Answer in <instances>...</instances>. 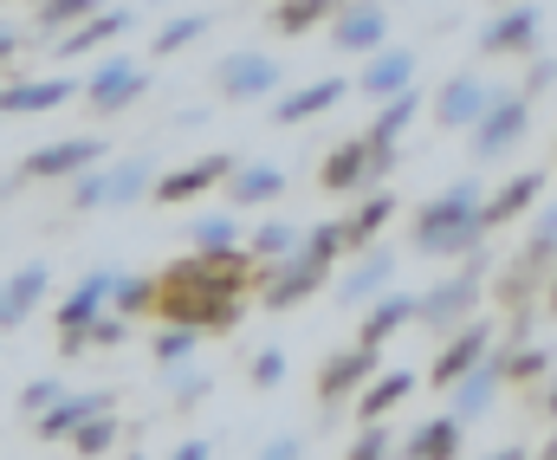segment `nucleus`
<instances>
[{
  "label": "nucleus",
  "instance_id": "1",
  "mask_svg": "<svg viewBox=\"0 0 557 460\" xmlns=\"http://www.w3.org/2000/svg\"><path fill=\"white\" fill-rule=\"evenodd\" d=\"M253 253L247 247H227V253H188L175 266L156 273V311L175 318V324H195L201 337L214 331H234L240 311H247V293H253Z\"/></svg>",
  "mask_w": 557,
  "mask_h": 460
},
{
  "label": "nucleus",
  "instance_id": "2",
  "mask_svg": "<svg viewBox=\"0 0 557 460\" xmlns=\"http://www.w3.org/2000/svg\"><path fill=\"white\" fill-rule=\"evenodd\" d=\"M486 188L473 182V175H460L454 188H441V195H428L416 208V221H409V240H416L421 260H467V253H480L486 240H493V227H486Z\"/></svg>",
  "mask_w": 557,
  "mask_h": 460
},
{
  "label": "nucleus",
  "instance_id": "3",
  "mask_svg": "<svg viewBox=\"0 0 557 460\" xmlns=\"http://www.w3.org/2000/svg\"><path fill=\"white\" fill-rule=\"evenodd\" d=\"M552 266H557V201H539V221H532L525 247H519V253H512V266L499 273V306L525 311V299H539V293H545Z\"/></svg>",
  "mask_w": 557,
  "mask_h": 460
},
{
  "label": "nucleus",
  "instance_id": "4",
  "mask_svg": "<svg viewBox=\"0 0 557 460\" xmlns=\"http://www.w3.org/2000/svg\"><path fill=\"white\" fill-rule=\"evenodd\" d=\"M480 279H486V253H467V266H460L454 279L428 286L416 299V324H428L434 337H447L454 324H467V318L480 311Z\"/></svg>",
  "mask_w": 557,
  "mask_h": 460
},
{
  "label": "nucleus",
  "instance_id": "5",
  "mask_svg": "<svg viewBox=\"0 0 557 460\" xmlns=\"http://www.w3.org/2000/svg\"><path fill=\"white\" fill-rule=\"evenodd\" d=\"M525 130H532V98L519 91V85H499L493 91V104H486V117L473 124V162H499V156H512L525 144Z\"/></svg>",
  "mask_w": 557,
  "mask_h": 460
},
{
  "label": "nucleus",
  "instance_id": "6",
  "mask_svg": "<svg viewBox=\"0 0 557 460\" xmlns=\"http://www.w3.org/2000/svg\"><path fill=\"white\" fill-rule=\"evenodd\" d=\"M91 162H104V137H91V130L59 137V144H46V150L20 156V169L0 182V201H7L20 182H72V175H78V169H91Z\"/></svg>",
  "mask_w": 557,
  "mask_h": 460
},
{
  "label": "nucleus",
  "instance_id": "7",
  "mask_svg": "<svg viewBox=\"0 0 557 460\" xmlns=\"http://www.w3.org/2000/svg\"><path fill=\"white\" fill-rule=\"evenodd\" d=\"M493 344H499V324L473 311L467 324H454V331L441 337V350H434V363H428V383H434V389L447 396V389H454V383H460L467 370H480V363L493 357Z\"/></svg>",
  "mask_w": 557,
  "mask_h": 460
},
{
  "label": "nucleus",
  "instance_id": "8",
  "mask_svg": "<svg viewBox=\"0 0 557 460\" xmlns=\"http://www.w3.org/2000/svg\"><path fill=\"white\" fill-rule=\"evenodd\" d=\"M331 273H337V260H324V253H311V247L298 240V253L278 260L273 273L260 279V306L267 311H298L318 286H331Z\"/></svg>",
  "mask_w": 557,
  "mask_h": 460
},
{
  "label": "nucleus",
  "instance_id": "9",
  "mask_svg": "<svg viewBox=\"0 0 557 460\" xmlns=\"http://www.w3.org/2000/svg\"><path fill=\"white\" fill-rule=\"evenodd\" d=\"M539 33H545L539 0H506L480 26V59H525V52H539Z\"/></svg>",
  "mask_w": 557,
  "mask_h": 460
},
{
  "label": "nucleus",
  "instance_id": "10",
  "mask_svg": "<svg viewBox=\"0 0 557 460\" xmlns=\"http://www.w3.org/2000/svg\"><path fill=\"white\" fill-rule=\"evenodd\" d=\"M376 370H383V350H376V344H363V337H357L350 350H331V357L318 363V402L337 415L344 402H357V389H363Z\"/></svg>",
  "mask_w": 557,
  "mask_h": 460
},
{
  "label": "nucleus",
  "instance_id": "11",
  "mask_svg": "<svg viewBox=\"0 0 557 460\" xmlns=\"http://www.w3.org/2000/svg\"><path fill=\"white\" fill-rule=\"evenodd\" d=\"M143 91H149V72H143L137 59H104L85 85H78V104L91 111V117H117V111H131Z\"/></svg>",
  "mask_w": 557,
  "mask_h": 460
},
{
  "label": "nucleus",
  "instance_id": "12",
  "mask_svg": "<svg viewBox=\"0 0 557 460\" xmlns=\"http://www.w3.org/2000/svg\"><path fill=\"white\" fill-rule=\"evenodd\" d=\"M278 59L273 52H227L221 65H214V91H221V104H260V98H273L278 91Z\"/></svg>",
  "mask_w": 557,
  "mask_h": 460
},
{
  "label": "nucleus",
  "instance_id": "13",
  "mask_svg": "<svg viewBox=\"0 0 557 460\" xmlns=\"http://www.w3.org/2000/svg\"><path fill=\"white\" fill-rule=\"evenodd\" d=\"M331 46H337L344 59L383 52V46H389V7H383V0H344V7L331 13Z\"/></svg>",
  "mask_w": 557,
  "mask_h": 460
},
{
  "label": "nucleus",
  "instance_id": "14",
  "mask_svg": "<svg viewBox=\"0 0 557 460\" xmlns=\"http://www.w3.org/2000/svg\"><path fill=\"white\" fill-rule=\"evenodd\" d=\"M486 104H493V85H486L480 72H454V78L428 98V111H434L441 130H473V124L486 117Z\"/></svg>",
  "mask_w": 557,
  "mask_h": 460
},
{
  "label": "nucleus",
  "instance_id": "15",
  "mask_svg": "<svg viewBox=\"0 0 557 460\" xmlns=\"http://www.w3.org/2000/svg\"><path fill=\"white\" fill-rule=\"evenodd\" d=\"M227 169H234V156H201V162L162 169L156 188H149V201H156V208H188L195 195H214V188L227 182Z\"/></svg>",
  "mask_w": 557,
  "mask_h": 460
},
{
  "label": "nucleus",
  "instance_id": "16",
  "mask_svg": "<svg viewBox=\"0 0 557 460\" xmlns=\"http://www.w3.org/2000/svg\"><path fill=\"white\" fill-rule=\"evenodd\" d=\"M318 182H324V195H363L370 182H376V156H370V137H344V144H331L324 162H318Z\"/></svg>",
  "mask_w": 557,
  "mask_h": 460
},
{
  "label": "nucleus",
  "instance_id": "17",
  "mask_svg": "<svg viewBox=\"0 0 557 460\" xmlns=\"http://www.w3.org/2000/svg\"><path fill=\"white\" fill-rule=\"evenodd\" d=\"M350 91H357V85H350L344 72H331V78H311L305 91H278V98H273V124H285V130H298V124H311V117L337 111V104H344Z\"/></svg>",
  "mask_w": 557,
  "mask_h": 460
},
{
  "label": "nucleus",
  "instance_id": "18",
  "mask_svg": "<svg viewBox=\"0 0 557 460\" xmlns=\"http://www.w3.org/2000/svg\"><path fill=\"white\" fill-rule=\"evenodd\" d=\"M389 279H396V253L370 240V247H357V253H350V266L337 273V306H370Z\"/></svg>",
  "mask_w": 557,
  "mask_h": 460
},
{
  "label": "nucleus",
  "instance_id": "19",
  "mask_svg": "<svg viewBox=\"0 0 557 460\" xmlns=\"http://www.w3.org/2000/svg\"><path fill=\"white\" fill-rule=\"evenodd\" d=\"M98 409H117V396H111V389H65L52 409L33 415V428H39V442H72L78 422H91Z\"/></svg>",
  "mask_w": 557,
  "mask_h": 460
},
{
  "label": "nucleus",
  "instance_id": "20",
  "mask_svg": "<svg viewBox=\"0 0 557 460\" xmlns=\"http://www.w3.org/2000/svg\"><path fill=\"white\" fill-rule=\"evenodd\" d=\"M409 85H416V52H409V46H383V52H370L363 72H357V98H370V104H383V98H396V91H409Z\"/></svg>",
  "mask_w": 557,
  "mask_h": 460
},
{
  "label": "nucleus",
  "instance_id": "21",
  "mask_svg": "<svg viewBox=\"0 0 557 460\" xmlns=\"http://www.w3.org/2000/svg\"><path fill=\"white\" fill-rule=\"evenodd\" d=\"M59 104H78V85L72 78H20L0 91V117H46Z\"/></svg>",
  "mask_w": 557,
  "mask_h": 460
},
{
  "label": "nucleus",
  "instance_id": "22",
  "mask_svg": "<svg viewBox=\"0 0 557 460\" xmlns=\"http://www.w3.org/2000/svg\"><path fill=\"white\" fill-rule=\"evenodd\" d=\"M124 33H131V7H98V13H85L78 26H65V39H52V46H59V59H85V52L124 39Z\"/></svg>",
  "mask_w": 557,
  "mask_h": 460
},
{
  "label": "nucleus",
  "instance_id": "23",
  "mask_svg": "<svg viewBox=\"0 0 557 460\" xmlns=\"http://www.w3.org/2000/svg\"><path fill=\"white\" fill-rule=\"evenodd\" d=\"M539 195H545V169H525V175H512L506 188H493L480 214H486V227L499 234V227H512V221H525V214L539 208Z\"/></svg>",
  "mask_w": 557,
  "mask_h": 460
},
{
  "label": "nucleus",
  "instance_id": "24",
  "mask_svg": "<svg viewBox=\"0 0 557 460\" xmlns=\"http://www.w3.org/2000/svg\"><path fill=\"white\" fill-rule=\"evenodd\" d=\"M396 208H403V201H396L383 182H370V188L357 195V208L344 214V247H350V253H357V247H370V240H376V234L396 221Z\"/></svg>",
  "mask_w": 557,
  "mask_h": 460
},
{
  "label": "nucleus",
  "instance_id": "25",
  "mask_svg": "<svg viewBox=\"0 0 557 460\" xmlns=\"http://www.w3.org/2000/svg\"><path fill=\"white\" fill-rule=\"evenodd\" d=\"M409 396H416V370H376V376L357 389L350 415H357V422H383V415H396Z\"/></svg>",
  "mask_w": 557,
  "mask_h": 460
},
{
  "label": "nucleus",
  "instance_id": "26",
  "mask_svg": "<svg viewBox=\"0 0 557 460\" xmlns=\"http://www.w3.org/2000/svg\"><path fill=\"white\" fill-rule=\"evenodd\" d=\"M499 389H506V370H499V350H493V357H486L480 370H467V376H460V383H454L447 396H454V415H460V422L473 428V422H480V415L493 409V396H499Z\"/></svg>",
  "mask_w": 557,
  "mask_h": 460
},
{
  "label": "nucleus",
  "instance_id": "27",
  "mask_svg": "<svg viewBox=\"0 0 557 460\" xmlns=\"http://www.w3.org/2000/svg\"><path fill=\"white\" fill-rule=\"evenodd\" d=\"M221 188H227L234 208H267V201L285 195V169H273V162H234Z\"/></svg>",
  "mask_w": 557,
  "mask_h": 460
},
{
  "label": "nucleus",
  "instance_id": "28",
  "mask_svg": "<svg viewBox=\"0 0 557 460\" xmlns=\"http://www.w3.org/2000/svg\"><path fill=\"white\" fill-rule=\"evenodd\" d=\"M131 324H137V318H124V311L104 306L91 324H65V331H59V350H65V357H85V350H117V344L131 337Z\"/></svg>",
  "mask_w": 557,
  "mask_h": 460
},
{
  "label": "nucleus",
  "instance_id": "29",
  "mask_svg": "<svg viewBox=\"0 0 557 460\" xmlns=\"http://www.w3.org/2000/svg\"><path fill=\"white\" fill-rule=\"evenodd\" d=\"M467 448V422L447 409V415H428L421 428H409L403 435V455H416V460H447V455H460Z\"/></svg>",
  "mask_w": 557,
  "mask_h": 460
},
{
  "label": "nucleus",
  "instance_id": "30",
  "mask_svg": "<svg viewBox=\"0 0 557 460\" xmlns=\"http://www.w3.org/2000/svg\"><path fill=\"white\" fill-rule=\"evenodd\" d=\"M409 324H416V293H389V286H383V293H376V306L363 311V324H357V337L383 350V344H389L396 331H409Z\"/></svg>",
  "mask_w": 557,
  "mask_h": 460
},
{
  "label": "nucleus",
  "instance_id": "31",
  "mask_svg": "<svg viewBox=\"0 0 557 460\" xmlns=\"http://www.w3.org/2000/svg\"><path fill=\"white\" fill-rule=\"evenodd\" d=\"M111 286H117V273H104V266H98V273H85V279L52 306V324H59V331H65V324H91L98 311L111 306Z\"/></svg>",
  "mask_w": 557,
  "mask_h": 460
},
{
  "label": "nucleus",
  "instance_id": "32",
  "mask_svg": "<svg viewBox=\"0 0 557 460\" xmlns=\"http://www.w3.org/2000/svg\"><path fill=\"white\" fill-rule=\"evenodd\" d=\"M52 293V273H46V260H33V266H20L7 286H0V318L7 324H26L33 311H39V299Z\"/></svg>",
  "mask_w": 557,
  "mask_h": 460
},
{
  "label": "nucleus",
  "instance_id": "33",
  "mask_svg": "<svg viewBox=\"0 0 557 460\" xmlns=\"http://www.w3.org/2000/svg\"><path fill=\"white\" fill-rule=\"evenodd\" d=\"M421 104H428V98H421L416 85H409V91H396V98H383V104H376V124H370L363 137H370V144H383V150H396V144L409 137V124L421 117Z\"/></svg>",
  "mask_w": 557,
  "mask_h": 460
},
{
  "label": "nucleus",
  "instance_id": "34",
  "mask_svg": "<svg viewBox=\"0 0 557 460\" xmlns=\"http://www.w3.org/2000/svg\"><path fill=\"white\" fill-rule=\"evenodd\" d=\"M149 188H156L149 156H131V162H111V169H104V208H137Z\"/></svg>",
  "mask_w": 557,
  "mask_h": 460
},
{
  "label": "nucleus",
  "instance_id": "35",
  "mask_svg": "<svg viewBox=\"0 0 557 460\" xmlns=\"http://www.w3.org/2000/svg\"><path fill=\"white\" fill-rule=\"evenodd\" d=\"M337 7H344V0H273V33L305 39V33H318V26H331Z\"/></svg>",
  "mask_w": 557,
  "mask_h": 460
},
{
  "label": "nucleus",
  "instance_id": "36",
  "mask_svg": "<svg viewBox=\"0 0 557 460\" xmlns=\"http://www.w3.org/2000/svg\"><path fill=\"white\" fill-rule=\"evenodd\" d=\"M208 13H175V20H162V33L149 39V59H175V52H188L195 39H208Z\"/></svg>",
  "mask_w": 557,
  "mask_h": 460
},
{
  "label": "nucleus",
  "instance_id": "37",
  "mask_svg": "<svg viewBox=\"0 0 557 460\" xmlns=\"http://www.w3.org/2000/svg\"><path fill=\"white\" fill-rule=\"evenodd\" d=\"M298 240H305V234H298L292 221H267V227H253V234H247V253H253L260 266H278V260H292V253H298Z\"/></svg>",
  "mask_w": 557,
  "mask_h": 460
},
{
  "label": "nucleus",
  "instance_id": "38",
  "mask_svg": "<svg viewBox=\"0 0 557 460\" xmlns=\"http://www.w3.org/2000/svg\"><path fill=\"white\" fill-rule=\"evenodd\" d=\"M149 350H156V363H162V370H182V363H188V357L201 350V331H195V324H175V318H169V324H162V331L149 337Z\"/></svg>",
  "mask_w": 557,
  "mask_h": 460
},
{
  "label": "nucleus",
  "instance_id": "39",
  "mask_svg": "<svg viewBox=\"0 0 557 460\" xmlns=\"http://www.w3.org/2000/svg\"><path fill=\"white\" fill-rule=\"evenodd\" d=\"M499 370H506V389H525V383H539L545 370H552V350H539V344H512V350H499Z\"/></svg>",
  "mask_w": 557,
  "mask_h": 460
},
{
  "label": "nucleus",
  "instance_id": "40",
  "mask_svg": "<svg viewBox=\"0 0 557 460\" xmlns=\"http://www.w3.org/2000/svg\"><path fill=\"white\" fill-rule=\"evenodd\" d=\"M188 247H201V253H227V247H240L234 214H195V221H188Z\"/></svg>",
  "mask_w": 557,
  "mask_h": 460
},
{
  "label": "nucleus",
  "instance_id": "41",
  "mask_svg": "<svg viewBox=\"0 0 557 460\" xmlns=\"http://www.w3.org/2000/svg\"><path fill=\"white\" fill-rule=\"evenodd\" d=\"M104 0H33V26L39 33H65V26H78L85 13H98Z\"/></svg>",
  "mask_w": 557,
  "mask_h": 460
},
{
  "label": "nucleus",
  "instance_id": "42",
  "mask_svg": "<svg viewBox=\"0 0 557 460\" xmlns=\"http://www.w3.org/2000/svg\"><path fill=\"white\" fill-rule=\"evenodd\" d=\"M111 311H124V318L156 311V273H137V279H124V273H117V286H111Z\"/></svg>",
  "mask_w": 557,
  "mask_h": 460
},
{
  "label": "nucleus",
  "instance_id": "43",
  "mask_svg": "<svg viewBox=\"0 0 557 460\" xmlns=\"http://www.w3.org/2000/svg\"><path fill=\"white\" fill-rule=\"evenodd\" d=\"M72 448H78V455H111V448H117V409H98L91 422H78Z\"/></svg>",
  "mask_w": 557,
  "mask_h": 460
},
{
  "label": "nucleus",
  "instance_id": "44",
  "mask_svg": "<svg viewBox=\"0 0 557 460\" xmlns=\"http://www.w3.org/2000/svg\"><path fill=\"white\" fill-rule=\"evenodd\" d=\"M65 188H72V195H65V208H72V214H91V208H104V162L78 169Z\"/></svg>",
  "mask_w": 557,
  "mask_h": 460
},
{
  "label": "nucleus",
  "instance_id": "45",
  "mask_svg": "<svg viewBox=\"0 0 557 460\" xmlns=\"http://www.w3.org/2000/svg\"><path fill=\"white\" fill-rule=\"evenodd\" d=\"M389 448H396L389 415H383V422H363V428H357V442H350V455H357V460H383Z\"/></svg>",
  "mask_w": 557,
  "mask_h": 460
},
{
  "label": "nucleus",
  "instance_id": "46",
  "mask_svg": "<svg viewBox=\"0 0 557 460\" xmlns=\"http://www.w3.org/2000/svg\"><path fill=\"white\" fill-rule=\"evenodd\" d=\"M59 396H65V383H59V376H33V383L20 389V415L33 422V415H39V409H52Z\"/></svg>",
  "mask_w": 557,
  "mask_h": 460
},
{
  "label": "nucleus",
  "instance_id": "47",
  "mask_svg": "<svg viewBox=\"0 0 557 460\" xmlns=\"http://www.w3.org/2000/svg\"><path fill=\"white\" fill-rule=\"evenodd\" d=\"M247 383H253V389H278V383H285V350H278V344H267V350L253 357Z\"/></svg>",
  "mask_w": 557,
  "mask_h": 460
},
{
  "label": "nucleus",
  "instance_id": "48",
  "mask_svg": "<svg viewBox=\"0 0 557 460\" xmlns=\"http://www.w3.org/2000/svg\"><path fill=\"white\" fill-rule=\"evenodd\" d=\"M169 376H175V370H169ZM208 389H214V376H208V370H195V376H175V402H182V409H188V402H201Z\"/></svg>",
  "mask_w": 557,
  "mask_h": 460
},
{
  "label": "nucleus",
  "instance_id": "49",
  "mask_svg": "<svg viewBox=\"0 0 557 460\" xmlns=\"http://www.w3.org/2000/svg\"><path fill=\"white\" fill-rule=\"evenodd\" d=\"M557 78V59H545V52H539V59H532V72H525V85H519V91H525V98H539V91H545V85H552Z\"/></svg>",
  "mask_w": 557,
  "mask_h": 460
},
{
  "label": "nucleus",
  "instance_id": "50",
  "mask_svg": "<svg viewBox=\"0 0 557 460\" xmlns=\"http://www.w3.org/2000/svg\"><path fill=\"white\" fill-rule=\"evenodd\" d=\"M20 52H26V33H20V26H0V65L20 59Z\"/></svg>",
  "mask_w": 557,
  "mask_h": 460
},
{
  "label": "nucleus",
  "instance_id": "51",
  "mask_svg": "<svg viewBox=\"0 0 557 460\" xmlns=\"http://www.w3.org/2000/svg\"><path fill=\"white\" fill-rule=\"evenodd\" d=\"M208 455H214L208 442H182V448H175V460H208Z\"/></svg>",
  "mask_w": 557,
  "mask_h": 460
},
{
  "label": "nucleus",
  "instance_id": "52",
  "mask_svg": "<svg viewBox=\"0 0 557 460\" xmlns=\"http://www.w3.org/2000/svg\"><path fill=\"white\" fill-rule=\"evenodd\" d=\"M267 455H273V460H292V455H298V442H292V435H278V442H267Z\"/></svg>",
  "mask_w": 557,
  "mask_h": 460
},
{
  "label": "nucleus",
  "instance_id": "53",
  "mask_svg": "<svg viewBox=\"0 0 557 460\" xmlns=\"http://www.w3.org/2000/svg\"><path fill=\"white\" fill-rule=\"evenodd\" d=\"M539 299H545V311L557 318V266H552V279H545V293H539Z\"/></svg>",
  "mask_w": 557,
  "mask_h": 460
},
{
  "label": "nucleus",
  "instance_id": "54",
  "mask_svg": "<svg viewBox=\"0 0 557 460\" xmlns=\"http://www.w3.org/2000/svg\"><path fill=\"white\" fill-rule=\"evenodd\" d=\"M539 402H545V415H552V422H557V376H552V383H545V396H539Z\"/></svg>",
  "mask_w": 557,
  "mask_h": 460
},
{
  "label": "nucleus",
  "instance_id": "55",
  "mask_svg": "<svg viewBox=\"0 0 557 460\" xmlns=\"http://www.w3.org/2000/svg\"><path fill=\"white\" fill-rule=\"evenodd\" d=\"M493 7H506V0H493Z\"/></svg>",
  "mask_w": 557,
  "mask_h": 460
},
{
  "label": "nucleus",
  "instance_id": "56",
  "mask_svg": "<svg viewBox=\"0 0 557 460\" xmlns=\"http://www.w3.org/2000/svg\"><path fill=\"white\" fill-rule=\"evenodd\" d=\"M0 331H7V318H0Z\"/></svg>",
  "mask_w": 557,
  "mask_h": 460
}]
</instances>
